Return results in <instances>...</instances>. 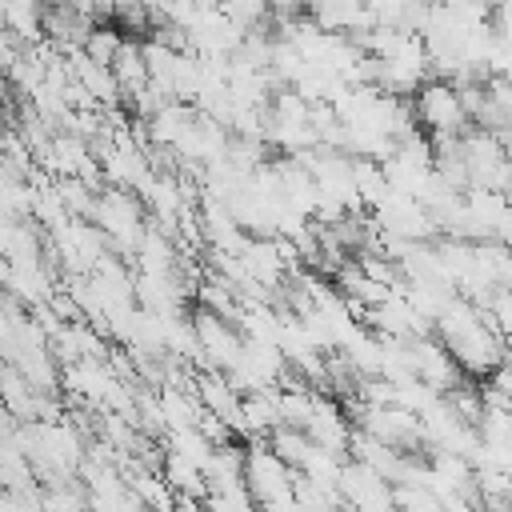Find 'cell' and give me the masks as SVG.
<instances>
[{
  "mask_svg": "<svg viewBox=\"0 0 512 512\" xmlns=\"http://www.w3.org/2000/svg\"><path fill=\"white\" fill-rule=\"evenodd\" d=\"M24 452H28V460L36 464V472H44V476H52V480L72 476V472L84 464L80 436H76L64 420H36V424H28V432H24Z\"/></svg>",
  "mask_w": 512,
  "mask_h": 512,
  "instance_id": "obj_1",
  "label": "cell"
},
{
  "mask_svg": "<svg viewBox=\"0 0 512 512\" xmlns=\"http://www.w3.org/2000/svg\"><path fill=\"white\" fill-rule=\"evenodd\" d=\"M412 112H416V124L424 132H432V140L464 136V128L472 124V116L464 108V96H460V88L452 80H428L412 96Z\"/></svg>",
  "mask_w": 512,
  "mask_h": 512,
  "instance_id": "obj_2",
  "label": "cell"
},
{
  "mask_svg": "<svg viewBox=\"0 0 512 512\" xmlns=\"http://www.w3.org/2000/svg\"><path fill=\"white\" fill-rule=\"evenodd\" d=\"M244 484H248L252 500L264 508V504H276L296 492V468L272 444H252L244 452Z\"/></svg>",
  "mask_w": 512,
  "mask_h": 512,
  "instance_id": "obj_3",
  "label": "cell"
},
{
  "mask_svg": "<svg viewBox=\"0 0 512 512\" xmlns=\"http://www.w3.org/2000/svg\"><path fill=\"white\" fill-rule=\"evenodd\" d=\"M92 216H96V228H100L108 240H116L124 252H128V248L136 252V248L144 244V236H148V228H144V212H140V204H136L124 188L100 192Z\"/></svg>",
  "mask_w": 512,
  "mask_h": 512,
  "instance_id": "obj_4",
  "label": "cell"
},
{
  "mask_svg": "<svg viewBox=\"0 0 512 512\" xmlns=\"http://www.w3.org/2000/svg\"><path fill=\"white\" fill-rule=\"evenodd\" d=\"M340 500L348 512H396V484L376 468L348 460L340 472Z\"/></svg>",
  "mask_w": 512,
  "mask_h": 512,
  "instance_id": "obj_5",
  "label": "cell"
},
{
  "mask_svg": "<svg viewBox=\"0 0 512 512\" xmlns=\"http://www.w3.org/2000/svg\"><path fill=\"white\" fill-rule=\"evenodd\" d=\"M288 372V356L280 352V344H264V340H244L240 360L232 364L228 380L240 392H272Z\"/></svg>",
  "mask_w": 512,
  "mask_h": 512,
  "instance_id": "obj_6",
  "label": "cell"
},
{
  "mask_svg": "<svg viewBox=\"0 0 512 512\" xmlns=\"http://www.w3.org/2000/svg\"><path fill=\"white\" fill-rule=\"evenodd\" d=\"M192 324H196V348L204 352V360L216 372H232V364L244 352V336L224 316H216V312H200Z\"/></svg>",
  "mask_w": 512,
  "mask_h": 512,
  "instance_id": "obj_7",
  "label": "cell"
},
{
  "mask_svg": "<svg viewBox=\"0 0 512 512\" xmlns=\"http://www.w3.org/2000/svg\"><path fill=\"white\" fill-rule=\"evenodd\" d=\"M304 432H308V440H316L320 448H328V452H348L352 448V424H348V416L340 412V404L336 400H328V396H316V404H312V416H308V424H304Z\"/></svg>",
  "mask_w": 512,
  "mask_h": 512,
  "instance_id": "obj_8",
  "label": "cell"
},
{
  "mask_svg": "<svg viewBox=\"0 0 512 512\" xmlns=\"http://www.w3.org/2000/svg\"><path fill=\"white\" fill-rule=\"evenodd\" d=\"M220 488H248L244 484V452H236L232 444H220L208 464V492H220Z\"/></svg>",
  "mask_w": 512,
  "mask_h": 512,
  "instance_id": "obj_9",
  "label": "cell"
},
{
  "mask_svg": "<svg viewBox=\"0 0 512 512\" xmlns=\"http://www.w3.org/2000/svg\"><path fill=\"white\" fill-rule=\"evenodd\" d=\"M44 512H88V508H84V500H80L72 488H64V484L56 480V484L44 492Z\"/></svg>",
  "mask_w": 512,
  "mask_h": 512,
  "instance_id": "obj_10",
  "label": "cell"
},
{
  "mask_svg": "<svg viewBox=\"0 0 512 512\" xmlns=\"http://www.w3.org/2000/svg\"><path fill=\"white\" fill-rule=\"evenodd\" d=\"M260 512H308L300 500H296V492L292 496H284V500H276V504H264Z\"/></svg>",
  "mask_w": 512,
  "mask_h": 512,
  "instance_id": "obj_11",
  "label": "cell"
}]
</instances>
